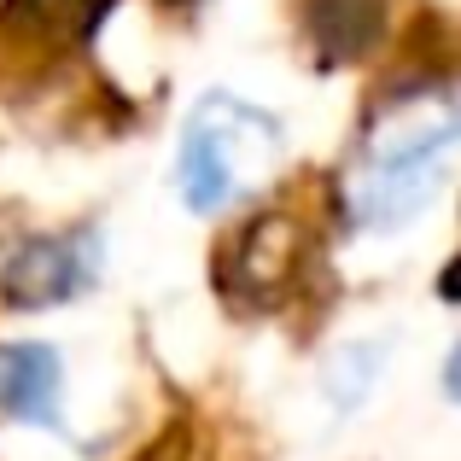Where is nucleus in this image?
<instances>
[{
	"mask_svg": "<svg viewBox=\"0 0 461 461\" xmlns=\"http://www.w3.org/2000/svg\"><path fill=\"white\" fill-rule=\"evenodd\" d=\"M461 140L456 100L444 88H409L380 100L362 123V140L345 169V204L362 228H397L438 193Z\"/></svg>",
	"mask_w": 461,
	"mask_h": 461,
	"instance_id": "obj_1",
	"label": "nucleus"
},
{
	"mask_svg": "<svg viewBox=\"0 0 461 461\" xmlns=\"http://www.w3.org/2000/svg\"><path fill=\"white\" fill-rule=\"evenodd\" d=\"M281 169V129L269 112L234 100V94H211L193 105L187 129H181V158L176 181L181 199L193 211H228V204L263 193Z\"/></svg>",
	"mask_w": 461,
	"mask_h": 461,
	"instance_id": "obj_2",
	"label": "nucleus"
},
{
	"mask_svg": "<svg viewBox=\"0 0 461 461\" xmlns=\"http://www.w3.org/2000/svg\"><path fill=\"white\" fill-rule=\"evenodd\" d=\"M298 269H304V228L293 216H258L222 263V293H234L240 304H275L298 281Z\"/></svg>",
	"mask_w": 461,
	"mask_h": 461,
	"instance_id": "obj_3",
	"label": "nucleus"
},
{
	"mask_svg": "<svg viewBox=\"0 0 461 461\" xmlns=\"http://www.w3.org/2000/svg\"><path fill=\"white\" fill-rule=\"evenodd\" d=\"M88 275H94V258L82 251V240H23L12 251V263L0 269V293L18 310H41L82 293Z\"/></svg>",
	"mask_w": 461,
	"mask_h": 461,
	"instance_id": "obj_4",
	"label": "nucleus"
},
{
	"mask_svg": "<svg viewBox=\"0 0 461 461\" xmlns=\"http://www.w3.org/2000/svg\"><path fill=\"white\" fill-rule=\"evenodd\" d=\"M0 415L30 427H65V374L47 345H0Z\"/></svg>",
	"mask_w": 461,
	"mask_h": 461,
	"instance_id": "obj_5",
	"label": "nucleus"
},
{
	"mask_svg": "<svg viewBox=\"0 0 461 461\" xmlns=\"http://www.w3.org/2000/svg\"><path fill=\"white\" fill-rule=\"evenodd\" d=\"M380 23V0H315L310 30L315 47H327V59H350Z\"/></svg>",
	"mask_w": 461,
	"mask_h": 461,
	"instance_id": "obj_6",
	"label": "nucleus"
},
{
	"mask_svg": "<svg viewBox=\"0 0 461 461\" xmlns=\"http://www.w3.org/2000/svg\"><path fill=\"white\" fill-rule=\"evenodd\" d=\"M18 6L41 23H70V30H77V23H94V12H100L105 0H18Z\"/></svg>",
	"mask_w": 461,
	"mask_h": 461,
	"instance_id": "obj_7",
	"label": "nucleus"
}]
</instances>
